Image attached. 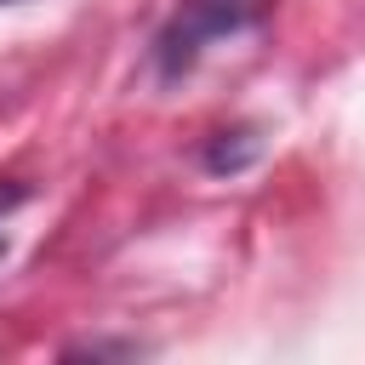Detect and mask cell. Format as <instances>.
<instances>
[{"instance_id":"obj_4","label":"cell","mask_w":365,"mask_h":365,"mask_svg":"<svg viewBox=\"0 0 365 365\" xmlns=\"http://www.w3.org/2000/svg\"><path fill=\"white\" fill-rule=\"evenodd\" d=\"M0 6H11V0H0Z\"/></svg>"},{"instance_id":"obj_2","label":"cell","mask_w":365,"mask_h":365,"mask_svg":"<svg viewBox=\"0 0 365 365\" xmlns=\"http://www.w3.org/2000/svg\"><path fill=\"white\" fill-rule=\"evenodd\" d=\"M257 154H262V137H257V131H217V137L205 143L200 165H205L211 177H240L245 165H257Z\"/></svg>"},{"instance_id":"obj_1","label":"cell","mask_w":365,"mask_h":365,"mask_svg":"<svg viewBox=\"0 0 365 365\" xmlns=\"http://www.w3.org/2000/svg\"><path fill=\"white\" fill-rule=\"evenodd\" d=\"M262 11H268V0H182V6L160 23V34H154V46H148L154 74H160L165 86L182 80L217 40L245 34Z\"/></svg>"},{"instance_id":"obj_3","label":"cell","mask_w":365,"mask_h":365,"mask_svg":"<svg viewBox=\"0 0 365 365\" xmlns=\"http://www.w3.org/2000/svg\"><path fill=\"white\" fill-rule=\"evenodd\" d=\"M23 200H29V188H23V182H0V217H6V211H17Z\"/></svg>"}]
</instances>
